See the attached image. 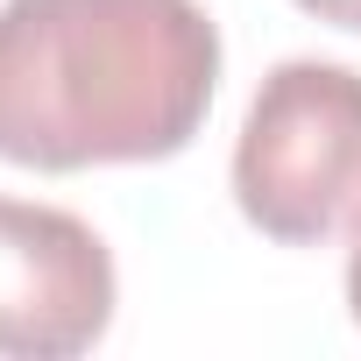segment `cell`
Listing matches in <instances>:
<instances>
[{"label":"cell","mask_w":361,"mask_h":361,"mask_svg":"<svg viewBox=\"0 0 361 361\" xmlns=\"http://www.w3.org/2000/svg\"><path fill=\"white\" fill-rule=\"evenodd\" d=\"M213 85L199 0H0V163H163L206 128Z\"/></svg>","instance_id":"1"},{"label":"cell","mask_w":361,"mask_h":361,"mask_svg":"<svg viewBox=\"0 0 361 361\" xmlns=\"http://www.w3.org/2000/svg\"><path fill=\"white\" fill-rule=\"evenodd\" d=\"M234 199L283 248H319L361 199V71L283 57L234 142Z\"/></svg>","instance_id":"2"},{"label":"cell","mask_w":361,"mask_h":361,"mask_svg":"<svg viewBox=\"0 0 361 361\" xmlns=\"http://www.w3.org/2000/svg\"><path fill=\"white\" fill-rule=\"evenodd\" d=\"M114 326V255L64 213L0 199V354L71 361Z\"/></svg>","instance_id":"3"},{"label":"cell","mask_w":361,"mask_h":361,"mask_svg":"<svg viewBox=\"0 0 361 361\" xmlns=\"http://www.w3.org/2000/svg\"><path fill=\"white\" fill-rule=\"evenodd\" d=\"M347 305H354V326H361V199H354V227H347Z\"/></svg>","instance_id":"4"},{"label":"cell","mask_w":361,"mask_h":361,"mask_svg":"<svg viewBox=\"0 0 361 361\" xmlns=\"http://www.w3.org/2000/svg\"><path fill=\"white\" fill-rule=\"evenodd\" d=\"M305 15H319V22H333V29H354L361 36V0H298Z\"/></svg>","instance_id":"5"}]
</instances>
